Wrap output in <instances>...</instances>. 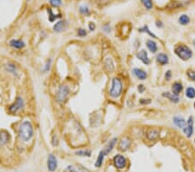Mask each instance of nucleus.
<instances>
[{
    "instance_id": "7ed1b4c3",
    "label": "nucleus",
    "mask_w": 195,
    "mask_h": 172,
    "mask_svg": "<svg viewBox=\"0 0 195 172\" xmlns=\"http://www.w3.org/2000/svg\"><path fill=\"white\" fill-rule=\"evenodd\" d=\"M122 91V83L119 78H114L112 81V87L110 89V96L112 97H120Z\"/></svg>"
},
{
    "instance_id": "dca6fc26",
    "label": "nucleus",
    "mask_w": 195,
    "mask_h": 172,
    "mask_svg": "<svg viewBox=\"0 0 195 172\" xmlns=\"http://www.w3.org/2000/svg\"><path fill=\"white\" fill-rule=\"evenodd\" d=\"M156 60L159 64L164 65V64H167L168 63V57H167V55H166L164 53H160V54L157 55Z\"/></svg>"
},
{
    "instance_id": "f03ea898",
    "label": "nucleus",
    "mask_w": 195,
    "mask_h": 172,
    "mask_svg": "<svg viewBox=\"0 0 195 172\" xmlns=\"http://www.w3.org/2000/svg\"><path fill=\"white\" fill-rule=\"evenodd\" d=\"M174 51L178 57L181 58L182 60H188L193 56V52L191 49L186 45H179L174 49Z\"/></svg>"
},
{
    "instance_id": "9b49d317",
    "label": "nucleus",
    "mask_w": 195,
    "mask_h": 172,
    "mask_svg": "<svg viewBox=\"0 0 195 172\" xmlns=\"http://www.w3.org/2000/svg\"><path fill=\"white\" fill-rule=\"evenodd\" d=\"M116 141H117V138H113L112 140L108 142V143L105 146V148H104V150H102L103 151V153L104 155L106 156L107 154H108L109 152H110L111 150H113V148H114V146L115 145V143H116Z\"/></svg>"
},
{
    "instance_id": "ddd939ff",
    "label": "nucleus",
    "mask_w": 195,
    "mask_h": 172,
    "mask_svg": "<svg viewBox=\"0 0 195 172\" xmlns=\"http://www.w3.org/2000/svg\"><path fill=\"white\" fill-rule=\"evenodd\" d=\"M10 45L16 49H22L25 46V44H24V42H23L22 40L12 39L10 41Z\"/></svg>"
},
{
    "instance_id": "f704fd0d",
    "label": "nucleus",
    "mask_w": 195,
    "mask_h": 172,
    "mask_svg": "<svg viewBox=\"0 0 195 172\" xmlns=\"http://www.w3.org/2000/svg\"><path fill=\"white\" fill-rule=\"evenodd\" d=\"M49 67H50V60H48V62L46 64V66H45V71L49 70Z\"/></svg>"
},
{
    "instance_id": "58836bf2",
    "label": "nucleus",
    "mask_w": 195,
    "mask_h": 172,
    "mask_svg": "<svg viewBox=\"0 0 195 172\" xmlns=\"http://www.w3.org/2000/svg\"><path fill=\"white\" fill-rule=\"evenodd\" d=\"M194 44H195V41H194Z\"/></svg>"
},
{
    "instance_id": "4468645a",
    "label": "nucleus",
    "mask_w": 195,
    "mask_h": 172,
    "mask_svg": "<svg viewBox=\"0 0 195 172\" xmlns=\"http://www.w3.org/2000/svg\"><path fill=\"white\" fill-rule=\"evenodd\" d=\"M10 139L9 133L5 130H2L0 131V146L4 145L6 143H8Z\"/></svg>"
},
{
    "instance_id": "72a5a7b5",
    "label": "nucleus",
    "mask_w": 195,
    "mask_h": 172,
    "mask_svg": "<svg viewBox=\"0 0 195 172\" xmlns=\"http://www.w3.org/2000/svg\"><path fill=\"white\" fill-rule=\"evenodd\" d=\"M171 76H172L171 71H167V73H166V78H167V80H170V78H171Z\"/></svg>"
},
{
    "instance_id": "0eeeda50",
    "label": "nucleus",
    "mask_w": 195,
    "mask_h": 172,
    "mask_svg": "<svg viewBox=\"0 0 195 172\" xmlns=\"http://www.w3.org/2000/svg\"><path fill=\"white\" fill-rule=\"evenodd\" d=\"M57 160L56 158V157L54 155H49L48 157V169L49 171L53 172L57 170Z\"/></svg>"
},
{
    "instance_id": "423d86ee",
    "label": "nucleus",
    "mask_w": 195,
    "mask_h": 172,
    "mask_svg": "<svg viewBox=\"0 0 195 172\" xmlns=\"http://www.w3.org/2000/svg\"><path fill=\"white\" fill-rule=\"evenodd\" d=\"M114 164L117 169H123L126 166V159L121 155H116L114 157Z\"/></svg>"
},
{
    "instance_id": "4be33fe9",
    "label": "nucleus",
    "mask_w": 195,
    "mask_h": 172,
    "mask_svg": "<svg viewBox=\"0 0 195 172\" xmlns=\"http://www.w3.org/2000/svg\"><path fill=\"white\" fill-rule=\"evenodd\" d=\"M189 22H190V18H189V17L187 15L183 14L179 18V23L180 24H182V25H186L187 24H189Z\"/></svg>"
},
{
    "instance_id": "393cba45",
    "label": "nucleus",
    "mask_w": 195,
    "mask_h": 172,
    "mask_svg": "<svg viewBox=\"0 0 195 172\" xmlns=\"http://www.w3.org/2000/svg\"><path fill=\"white\" fill-rule=\"evenodd\" d=\"M142 5H144L147 10H151L153 8V0H141Z\"/></svg>"
},
{
    "instance_id": "473e14b6",
    "label": "nucleus",
    "mask_w": 195,
    "mask_h": 172,
    "mask_svg": "<svg viewBox=\"0 0 195 172\" xmlns=\"http://www.w3.org/2000/svg\"><path fill=\"white\" fill-rule=\"evenodd\" d=\"M89 28L90 31H95V24H94V23H89Z\"/></svg>"
},
{
    "instance_id": "4c0bfd02",
    "label": "nucleus",
    "mask_w": 195,
    "mask_h": 172,
    "mask_svg": "<svg viewBox=\"0 0 195 172\" xmlns=\"http://www.w3.org/2000/svg\"><path fill=\"white\" fill-rule=\"evenodd\" d=\"M194 107H195V103H194Z\"/></svg>"
},
{
    "instance_id": "2f4dec72",
    "label": "nucleus",
    "mask_w": 195,
    "mask_h": 172,
    "mask_svg": "<svg viewBox=\"0 0 195 172\" xmlns=\"http://www.w3.org/2000/svg\"><path fill=\"white\" fill-rule=\"evenodd\" d=\"M78 36L79 37H85V36H87V32H86L84 29H79V31H78Z\"/></svg>"
},
{
    "instance_id": "7c9ffc66",
    "label": "nucleus",
    "mask_w": 195,
    "mask_h": 172,
    "mask_svg": "<svg viewBox=\"0 0 195 172\" xmlns=\"http://www.w3.org/2000/svg\"><path fill=\"white\" fill-rule=\"evenodd\" d=\"M187 75L189 77V78L192 80H195V71H189L187 72Z\"/></svg>"
},
{
    "instance_id": "f8f14e48",
    "label": "nucleus",
    "mask_w": 195,
    "mask_h": 172,
    "mask_svg": "<svg viewBox=\"0 0 195 172\" xmlns=\"http://www.w3.org/2000/svg\"><path fill=\"white\" fill-rule=\"evenodd\" d=\"M67 26V22L65 20H61L57 22L55 25L53 26L54 31H57V32H61V31H64V29L66 28Z\"/></svg>"
},
{
    "instance_id": "6ab92c4d",
    "label": "nucleus",
    "mask_w": 195,
    "mask_h": 172,
    "mask_svg": "<svg viewBox=\"0 0 195 172\" xmlns=\"http://www.w3.org/2000/svg\"><path fill=\"white\" fill-rule=\"evenodd\" d=\"M173 123L177 125L179 128H184L186 125V121L184 118H182L180 117H175L173 118Z\"/></svg>"
},
{
    "instance_id": "1a4fd4ad",
    "label": "nucleus",
    "mask_w": 195,
    "mask_h": 172,
    "mask_svg": "<svg viewBox=\"0 0 195 172\" xmlns=\"http://www.w3.org/2000/svg\"><path fill=\"white\" fill-rule=\"evenodd\" d=\"M193 117H190L188 120H187V123H186V125L185 129H184V132L186 134V136L188 137H190L192 135H193Z\"/></svg>"
},
{
    "instance_id": "c756f323",
    "label": "nucleus",
    "mask_w": 195,
    "mask_h": 172,
    "mask_svg": "<svg viewBox=\"0 0 195 172\" xmlns=\"http://www.w3.org/2000/svg\"><path fill=\"white\" fill-rule=\"evenodd\" d=\"M49 3L54 7H58L62 5V0H49Z\"/></svg>"
},
{
    "instance_id": "5701e85b",
    "label": "nucleus",
    "mask_w": 195,
    "mask_h": 172,
    "mask_svg": "<svg viewBox=\"0 0 195 172\" xmlns=\"http://www.w3.org/2000/svg\"><path fill=\"white\" fill-rule=\"evenodd\" d=\"M104 157H105V155L103 153V151H101L100 153H99V156H98L97 159H96V163L95 164V167H101L102 166V163H103V159H104Z\"/></svg>"
},
{
    "instance_id": "cd10ccee",
    "label": "nucleus",
    "mask_w": 195,
    "mask_h": 172,
    "mask_svg": "<svg viewBox=\"0 0 195 172\" xmlns=\"http://www.w3.org/2000/svg\"><path fill=\"white\" fill-rule=\"evenodd\" d=\"M80 12L83 15H89V9L87 5H83L80 7Z\"/></svg>"
},
{
    "instance_id": "a878e982",
    "label": "nucleus",
    "mask_w": 195,
    "mask_h": 172,
    "mask_svg": "<svg viewBox=\"0 0 195 172\" xmlns=\"http://www.w3.org/2000/svg\"><path fill=\"white\" fill-rule=\"evenodd\" d=\"M75 154L80 156V157H90L91 151L90 150H79V151H76Z\"/></svg>"
},
{
    "instance_id": "20e7f679",
    "label": "nucleus",
    "mask_w": 195,
    "mask_h": 172,
    "mask_svg": "<svg viewBox=\"0 0 195 172\" xmlns=\"http://www.w3.org/2000/svg\"><path fill=\"white\" fill-rule=\"evenodd\" d=\"M70 90L68 88V86L66 85H61L59 89H58L57 93V99L58 102L62 103L66 100L67 97L69 95Z\"/></svg>"
},
{
    "instance_id": "6e6552de",
    "label": "nucleus",
    "mask_w": 195,
    "mask_h": 172,
    "mask_svg": "<svg viewBox=\"0 0 195 172\" xmlns=\"http://www.w3.org/2000/svg\"><path fill=\"white\" fill-rule=\"evenodd\" d=\"M146 136L148 140H150V141H155L156 139H158V137H160V132L156 129H148L146 130Z\"/></svg>"
},
{
    "instance_id": "c9c22d12",
    "label": "nucleus",
    "mask_w": 195,
    "mask_h": 172,
    "mask_svg": "<svg viewBox=\"0 0 195 172\" xmlns=\"http://www.w3.org/2000/svg\"><path fill=\"white\" fill-rule=\"evenodd\" d=\"M68 170H69V172H77L75 170L73 169L72 166H69V167H68Z\"/></svg>"
},
{
    "instance_id": "f257e3e1",
    "label": "nucleus",
    "mask_w": 195,
    "mask_h": 172,
    "mask_svg": "<svg viewBox=\"0 0 195 172\" xmlns=\"http://www.w3.org/2000/svg\"><path fill=\"white\" fill-rule=\"evenodd\" d=\"M19 136L23 141L27 142L31 140L33 137V127L31 125V122L24 121L19 129Z\"/></svg>"
},
{
    "instance_id": "a211bd4d",
    "label": "nucleus",
    "mask_w": 195,
    "mask_h": 172,
    "mask_svg": "<svg viewBox=\"0 0 195 172\" xmlns=\"http://www.w3.org/2000/svg\"><path fill=\"white\" fill-rule=\"evenodd\" d=\"M134 75L137 77L139 79L141 80H145L146 78V73L144 71H142L141 69H138V68H135L133 70Z\"/></svg>"
},
{
    "instance_id": "f3484780",
    "label": "nucleus",
    "mask_w": 195,
    "mask_h": 172,
    "mask_svg": "<svg viewBox=\"0 0 195 172\" xmlns=\"http://www.w3.org/2000/svg\"><path fill=\"white\" fill-rule=\"evenodd\" d=\"M183 90V86L179 82H175L174 84L172 85V90H173V94L178 96L180 93L181 92V90Z\"/></svg>"
},
{
    "instance_id": "c85d7f7f",
    "label": "nucleus",
    "mask_w": 195,
    "mask_h": 172,
    "mask_svg": "<svg viewBox=\"0 0 195 172\" xmlns=\"http://www.w3.org/2000/svg\"><path fill=\"white\" fill-rule=\"evenodd\" d=\"M48 12H49V21H50V22H53L56 18H60V15H57H57H54L53 12H52V11H51V9L48 10Z\"/></svg>"
},
{
    "instance_id": "aec40b11",
    "label": "nucleus",
    "mask_w": 195,
    "mask_h": 172,
    "mask_svg": "<svg viewBox=\"0 0 195 172\" xmlns=\"http://www.w3.org/2000/svg\"><path fill=\"white\" fill-rule=\"evenodd\" d=\"M162 95H163V97L168 98L170 101L173 102V103H178V102L180 101V98H179V97L176 96V95H174V94H173V93L164 92Z\"/></svg>"
},
{
    "instance_id": "39448f33",
    "label": "nucleus",
    "mask_w": 195,
    "mask_h": 172,
    "mask_svg": "<svg viewBox=\"0 0 195 172\" xmlns=\"http://www.w3.org/2000/svg\"><path fill=\"white\" fill-rule=\"evenodd\" d=\"M24 106V103H23V100L22 97H18L16 99V101L14 102V104L12 105H11L10 107V111L11 113H17L18 111H19L20 110H22Z\"/></svg>"
},
{
    "instance_id": "b1692460",
    "label": "nucleus",
    "mask_w": 195,
    "mask_h": 172,
    "mask_svg": "<svg viewBox=\"0 0 195 172\" xmlns=\"http://www.w3.org/2000/svg\"><path fill=\"white\" fill-rule=\"evenodd\" d=\"M186 97H189V98H194L195 97V90L192 87H189V88L186 89Z\"/></svg>"
},
{
    "instance_id": "bb28decb",
    "label": "nucleus",
    "mask_w": 195,
    "mask_h": 172,
    "mask_svg": "<svg viewBox=\"0 0 195 172\" xmlns=\"http://www.w3.org/2000/svg\"><path fill=\"white\" fill-rule=\"evenodd\" d=\"M139 31H141V32H146V33H148L149 35L151 36V37H153L154 38H157L156 37V36L154 34V33H152L150 31H149V29H148V27H147V25H144L143 26V28H141V29H139Z\"/></svg>"
},
{
    "instance_id": "2eb2a0df",
    "label": "nucleus",
    "mask_w": 195,
    "mask_h": 172,
    "mask_svg": "<svg viewBox=\"0 0 195 172\" xmlns=\"http://www.w3.org/2000/svg\"><path fill=\"white\" fill-rule=\"evenodd\" d=\"M129 146H130V139L129 137H123L119 143L121 150H127Z\"/></svg>"
},
{
    "instance_id": "e433bc0d",
    "label": "nucleus",
    "mask_w": 195,
    "mask_h": 172,
    "mask_svg": "<svg viewBox=\"0 0 195 172\" xmlns=\"http://www.w3.org/2000/svg\"><path fill=\"white\" fill-rule=\"evenodd\" d=\"M138 90H140V91H141V92H142V91L144 90V86H143V85H139Z\"/></svg>"
},
{
    "instance_id": "9d476101",
    "label": "nucleus",
    "mask_w": 195,
    "mask_h": 172,
    "mask_svg": "<svg viewBox=\"0 0 195 172\" xmlns=\"http://www.w3.org/2000/svg\"><path fill=\"white\" fill-rule=\"evenodd\" d=\"M137 57L145 64H149V63H150V60H149V58L147 57V53L144 50H142L140 52L137 53Z\"/></svg>"
},
{
    "instance_id": "412c9836",
    "label": "nucleus",
    "mask_w": 195,
    "mask_h": 172,
    "mask_svg": "<svg viewBox=\"0 0 195 172\" xmlns=\"http://www.w3.org/2000/svg\"><path fill=\"white\" fill-rule=\"evenodd\" d=\"M146 46H147V48L149 49V51H150L151 52L155 53L157 51V44L155 43V41H153V40H147L146 41Z\"/></svg>"
}]
</instances>
